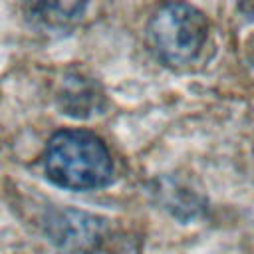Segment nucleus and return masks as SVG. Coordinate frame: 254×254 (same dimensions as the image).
Masks as SVG:
<instances>
[{
  "label": "nucleus",
  "instance_id": "f03ea898",
  "mask_svg": "<svg viewBox=\"0 0 254 254\" xmlns=\"http://www.w3.org/2000/svg\"><path fill=\"white\" fill-rule=\"evenodd\" d=\"M147 42L155 58L167 67H190L208 44V20L190 4H165L147 24Z\"/></svg>",
  "mask_w": 254,
  "mask_h": 254
},
{
  "label": "nucleus",
  "instance_id": "f257e3e1",
  "mask_svg": "<svg viewBox=\"0 0 254 254\" xmlns=\"http://www.w3.org/2000/svg\"><path fill=\"white\" fill-rule=\"evenodd\" d=\"M48 179L69 190H95L111 183L113 161L105 143L85 129H62L52 135L44 155Z\"/></svg>",
  "mask_w": 254,
  "mask_h": 254
},
{
  "label": "nucleus",
  "instance_id": "7ed1b4c3",
  "mask_svg": "<svg viewBox=\"0 0 254 254\" xmlns=\"http://www.w3.org/2000/svg\"><path fill=\"white\" fill-rule=\"evenodd\" d=\"M85 4H75V2H52V4H36L34 6V16H38L42 22L50 26H60L65 22L75 20L83 12Z\"/></svg>",
  "mask_w": 254,
  "mask_h": 254
}]
</instances>
